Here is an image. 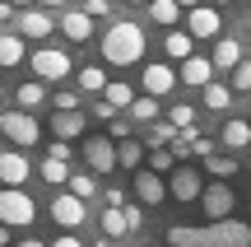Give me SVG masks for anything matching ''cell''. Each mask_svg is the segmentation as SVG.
Listing matches in <instances>:
<instances>
[{
    "instance_id": "cell-1",
    "label": "cell",
    "mask_w": 251,
    "mask_h": 247,
    "mask_svg": "<svg viewBox=\"0 0 251 247\" xmlns=\"http://www.w3.org/2000/svg\"><path fill=\"white\" fill-rule=\"evenodd\" d=\"M168 247H251V224L242 220H209L205 229L168 224Z\"/></svg>"
},
{
    "instance_id": "cell-2",
    "label": "cell",
    "mask_w": 251,
    "mask_h": 247,
    "mask_svg": "<svg viewBox=\"0 0 251 247\" xmlns=\"http://www.w3.org/2000/svg\"><path fill=\"white\" fill-rule=\"evenodd\" d=\"M144 47H149V37H144V28L135 24V19H117V24L102 33V61L107 65H135L144 56Z\"/></svg>"
},
{
    "instance_id": "cell-3",
    "label": "cell",
    "mask_w": 251,
    "mask_h": 247,
    "mask_svg": "<svg viewBox=\"0 0 251 247\" xmlns=\"http://www.w3.org/2000/svg\"><path fill=\"white\" fill-rule=\"evenodd\" d=\"M33 220H37L33 196H28L24 187H5V192H0V224H9V229H28Z\"/></svg>"
},
{
    "instance_id": "cell-4",
    "label": "cell",
    "mask_w": 251,
    "mask_h": 247,
    "mask_svg": "<svg viewBox=\"0 0 251 247\" xmlns=\"http://www.w3.org/2000/svg\"><path fill=\"white\" fill-rule=\"evenodd\" d=\"M0 136H5V140H14L19 149H33L37 140H42V126H37V117H33V112L14 108V112H5V117H0Z\"/></svg>"
},
{
    "instance_id": "cell-5",
    "label": "cell",
    "mask_w": 251,
    "mask_h": 247,
    "mask_svg": "<svg viewBox=\"0 0 251 247\" xmlns=\"http://www.w3.org/2000/svg\"><path fill=\"white\" fill-rule=\"evenodd\" d=\"M79 154H84V164H89L93 177H107L112 168H117V140L112 136H89L79 145Z\"/></svg>"
},
{
    "instance_id": "cell-6",
    "label": "cell",
    "mask_w": 251,
    "mask_h": 247,
    "mask_svg": "<svg viewBox=\"0 0 251 247\" xmlns=\"http://www.w3.org/2000/svg\"><path fill=\"white\" fill-rule=\"evenodd\" d=\"M14 33L19 37H33V42H47V37L56 33V14H51V9H42V5L19 9V14H14Z\"/></svg>"
},
{
    "instance_id": "cell-7",
    "label": "cell",
    "mask_w": 251,
    "mask_h": 247,
    "mask_svg": "<svg viewBox=\"0 0 251 247\" xmlns=\"http://www.w3.org/2000/svg\"><path fill=\"white\" fill-rule=\"evenodd\" d=\"M200 210H205V220H228L233 215V205H237V196H233V187L224 182V177H214V182L200 192Z\"/></svg>"
},
{
    "instance_id": "cell-8",
    "label": "cell",
    "mask_w": 251,
    "mask_h": 247,
    "mask_svg": "<svg viewBox=\"0 0 251 247\" xmlns=\"http://www.w3.org/2000/svg\"><path fill=\"white\" fill-rule=\"evenodd\" d=\"M219 28H224V14H219L214 5H205V0H200V5L186 9V33L196 37V42H214Z\"/></svg>"
},
{
    "instance_id": "cell-9",
    "label": "cell",
    "mask_w": 251,
    "mask_h": 247,
    "mask_svg": "<svg viewBox=\"0 0 251 247\" xmlns=\"http://www.w3.org/2000/svg\"><path fill=\"white\" fill-rule=\"evenodd\" d=\"M70 75V52H61V47H42V52H33V80L42 84H56Z\"/></svg>"
},
{
    "instance_id": "cell-10",
    "label": "cell",
    "mask_w": 251,
    "mask_h": 247,
    "mask_svg": "<svg viewBox=\"0 0 251 247\" xmlns=\"http://www.w3.org/2000/svg\"><path fill=\"white\" fill-rule=\"evenodd\" d=\"M51 220L61 224V229H79V224L89 220V201H79L75 192H56L51 196Z\"/></svg>"
},
{
    "instance_id": "cell-11",
    "label": "cell",
    "mask_w": 251,
    "mask_h": 247,
    "mask_svg": "<svg viewBox=\"0 0 251 247\" xmlns=\"http://www.w3.org/2000/svg\"><path fill=\"white\" fill-rule=\"evenodd\" d=\"M177 84L181 80H177V70H172V61H149V65H144V75H140V89L153 93V98H168Z\"/></svg>"
},
{
    "instance_id": "cell-12",
    "label": "cell",
    "mask_w": 251,
    "mask_h": 247,
    "mask_svg": "<svg viewBox=\"0 0 251 247\" xmlns=\"http://www.w3.org/2000/svg\"><path fill=\"white\" fill-rule=\"evenodd\" d=\"M200 192H205V177H200L196 168H172L168 173V196L172 201L191 205V201H200Z\"/></svg>"
},
{
    "instance_id": "cell-13",
    "label": "cell",
    "mask_w": 251,
    "mask_h": 247,
    "mask_svg": "<svg viewBox=\"0 0 251 247\" xmlns=\"http://www.w3.org/2000/svg\"><path fill=\"white\" fill-rule=\"evenodd\" d=\"M56 28H61V37H70V42H89L93 37V19L84 14V5H65L61 14H56Z\"/></svg>"
},
{
    "instance_id": "cell-14",
    "label": "cell",
    "mask_w": 251,
    "mask_h": 247,
    "mask_svg": "<svg viewBox=\"0 0 251 247\" xmlns=\"http://www.w3.org/2000/svg\"><path fill=\"white\" fill-rule=\"evenodd\" d=\"M135 201L140 205H163L168 201V182L153 168H135Z\"/></svg>"
},
{
    "instance_id": "cell-15",
    "label": "cell",
    "mask_w": 251,
    "mask_h": 247,
    "mask_svg": "<svg viewBox=\"0 0 251 247\" xmlns=\"http://www.w3.org/2000/svg\"><path fill=\"white\" fill-rule=\"evenodd\" d=\"M28 173H33V164H28L24 149H0V182L5 187H24Z\"/></svg>"
},
{
    "instance_id": "cell-16",
    "label": "cell",
    "mask_w": 251,
    "mask_h": 247,
    "mask_svg": "<svg viewBox=\"0 0 251 247\" xmlns=\"http://www.w3.org/2000/svg\"><path fill=\"white\" fill-rule=\"evenodd\" d=\"M177 80H181V84H191V89H205V84L214 80V61H209V56H200V52H191L186 61H181Z\"/></svg>"
},
{
    "instance_id": "cell-17",
    "label": "cell",
    "mask_w": 251,
    "mask_h": 247,
    "mask_svg": "<svg viewBox=\"0 0 251 247\" xmlns=\"http://www.w3.org/2000/svg\"><path fill=\"white\" fill-rule=\"evenodd\" d=\"M209 61H214V70H233V65L242 61V42H237V37H214Z\"/></svg>"
},
{
    "instance_id": "cell-18",
    "label": "cell",
    "mask_w": 251,
    "mask_h": 247,
    "mask_svg": "<svg viewBox=\"0 0 251 247\" xmlns=\"http://www.w3.org/2000/svg\"><path fill=\"white\" fill-rule=\"evenodd\" d=\"M84 126H89V121H84V112H79V108H75V112H56V117H51L56 140H79V136H84Z\"/></svg>"
},
{
    "instance_id": "cell-19",
    "label": "cell",
    "mask_w": 251,
    "mask_h": 247,
    "mask_svg": "<svg viewBox=\"0 0 251 247\" xmlns=\"http://www.w3.org/2000/svg\"><path fill=\"white\" fill-rule=\"evenodd\" d=\"M224 145L228 149H247L251 145V117H228L224 121Z\"/></svg>"
},
{
    "instance_id": "cell-20",
    "label": "cell",
    "mask_w": 251,
    "mask_h": 247,
    "mask_svg": "<svg viewBox=\"0 0 251 247\" xmlns=\"http://www.w3.org/2000/svg\"><path fill=\"white\" fill-rule=\"evenodd\" d=\"M163 52H168L172 61H186V56L196 52V37H191L186 28H168V42H163Z\"/></svg>"
},
{
    "instance_id": "cell-21",
    "label": "cell",
    "mask_w": 251,
    "mask_h": 247,
    "mask_svg": "<svg viewBox=\"0 0 251 247\" xmlns=\"http://www.w3.org/2000/svg\"><path fill=\"white\" fill-rule=\"evenodd\" d=\"M144 9H149V19H153V24H163V28H172L181 14H186V9H181L177 0H149Z\"/></svg>"
},
{
    "instance_id": "cell-22",
    "label": "cell",
    "mask_w": 251,
    "mask_h": 247,
    "mask_svg": "<svg viewBox=\"0 0 251 247\" xmlns=\"http://www.w3.org/2000/svg\"><path fill=\"white\" fill-rule=\"evenodd\" d=\"M200 93H205V108H209V112H228V108H233V89L219 84V80H209Z\"/></svg>"
},
{
    "instance_id": "cell-23",
    "label": "cell",
    "mask_w": 251,
    "mask_h": 247,
    "mask_svg": "<svg viewBox=\"0 0 251 247\" xmlns=\"http://www.w3.org/2000/svg\"><path fill=\"white\" fill-rule=\"evenodd\" d=\"M135 164H144V145L135 136L117 140V168H130V173H135Z\"/></svg>"
},
{
    "instance_id": "cell-24",
    "label": "cell",
    "mask_w": 251,
    "mask_h": 247,
    "mask_svg": "<svg viewBox=\"0 0 251 247\" xmlns=\"http://www.w3.org/2000/svg\"><path fill=\"white\" fill-rule=\"evenodd\" d=\"M126 117H130V121H144V126L158 121V98H153V93H140V98L126 108Z\"/></svg>"
},
{
    "instance_id": "cell-25",
    "label": "cell",
    "mask_w": 251,
    "mask_h": 247,
    "mask_svg": "<svg viewBox=\"0 0 251 247\" xmlns=\"http://www.w3.org/2000/svg\"><path fill=\"white\" fill-rule=\"evenodd\" d=\"M98 229H102V238H121V233H130V229H126L121 205H107V210L98 215Z\"/></svg>"
},
{
    "instance_id": "cell-26",
    "label": "cell",
    "mask_w": 251,
    "mask_h": 247,
    "mask_svg": "<svg viewBox=\"0 0 251 247\" xmlns=\"http://www.w3.org/2000/svg\"><path fill=\"white\" fill-rule=\"evenodd\" d=\"M75 80H79V89L93 93V98H102V89H107V75H102V65H84Z\"/></svg>"
},
{
    "instance_id": "cell-27",
    "label": "cell",
    "mask_w": 251,
    "mask_h": 247,
    "mask_svg": "<svg viewBox=\"0 0 251 247\" xmlns=\"http://www.w3.org/2000/svg\"><path fill=\"white\" fill-rule=\"evenodd\" d=\"M14 98H19V108H24V112H33L37 103L47 98V84L42 80H28V84H19V89H14Z\"/></svg>"
},
{
    "instance_id": "cell-28",
    "label": "cell",
    "mask_w": 251,
    "mask_h": 247,
    "mask_svg": "<svg viewBox=\"0 0 251 247\" xmlns=\"http://www.w3.org/2000/svg\"><path fill=\"white\" fill-rule=\"evenodd\" d=\"M19 61H24V37L0 33V65H19Z\"/></svg>"
},
{
    "instance_id": "cell-29",
    "label": "cell",
    "mask_w": 251,
    "mask_h": 247,
    "mask_svg": "<svg viewBox=\"0 0 251 247\" xmlns=\"http://www.w3.org/2000/svg\"><path fill=\"white\" fill-rule=\"evenodd\" d=\"M42 177H47L51 187L70 182V159H51V154H47V159H42Z\"/></svg>"
},
{
    "instance_id": "cell-30",
    "label": "cell",
    "mask_w": 251,
    "mask_h": 247,
    "mask_svg": "<svg viewBox=\"0 0 251 247\" xmlns=\"http://www.w3.org/2000/svg\"><path fill=\"white\" fill-rule=\"evenodd\" d=\"M102 98H107L112 108H121V112H126V108L135 103V89H130V84H121V80H117V84L107 80V89H102Z\"/></svg>"
},
{
    "instance_id": "cell-31",
    "label": "cell",
    "mask_w": 251,
    "mask_h": 247,
    "mask_svg": "<svg viewBox=\"0 0 251 247\" xmlns=\"http://www.w3.org/2000/svg\"><path fill=\"white\" fill-rule=\"evenodd\" d=\"M172 136H177V126H172V121H149V136H144V145H149V149L172 145Z\"/></svg>"
},
{
    "instance_id": "cell-32",
    "label": "cell",
    "mask_w": 251,
    "mask_h": 247,
    "mask_svg": "<svg viewBox=\"0 0 251 247\" xmlns=\"http://www.w3.org/2000/svg\"><path fill=\"white\" fill-rule=\"evenodd\" d=\"M70 192L79 196V201H93V196H98V177L93 173H70Z\"/></svg>"
},
{
    "instance_id": "cell-33",
    "label": "cell",
    "mask_w": 251,
    "mask_h": 247,
    "mask_svg": "<svg viewBox=\"0 0 251 247\" xmlns=\"http://www.w3.org/2000/svg\"><path fill=\"white\" fill-rule=\"evenodd\" d=\"M205 168H209L214 177H224V182H228V177L237 173V159H233V154H209V159H205Z\"/></svg>"
},
{
    "instance_id": "cell-34",
    "label": "cell",
    "mask_w": 251,
    "mask_h": 247,
    "mask_svg": "<svg viewBox=\"0 0 251 247\" xmlns=\"http://www.w3.org/2000/svg\"><path fill=\"white\" fill-rule=\"evenodd\" d=\"M168 121H172V126H177V131H196V112H191L186 103H172Z\"/></svg>"
},
{
    "instance_id": "cell-35",
    "label": "cell",
    "mask_w": 251,
    "mask_h": 247,
    "mask_svg": "<svg viewBox=\"0 0 251 247\" xmlns=\"http://www.w3.org/2000/svg\"><path fill=\"white\" fill-rule=\"evenodd\" d=\"M228 89H233V93H247L251 89V61H237L233 65V84H228Z\"/></svg>"
},
{
    "instance_id": "cell-36",
    "label": "cell",
    "mask_w": 251,
    "mask_h": 247,
    "mask_svg": "<svg viewBox=\"0 0 251 247\" xmlns=\"http://www.w3.org/2000/svg\"><path fill=\"white\" fill-rule=\"evenodd\" d=\"M149 168H153V173H172V149L168 145L149 149Z\"/></svg>"
},
{
    "instance_id": "cell-37",
    "label": "cell",
    "mask_w": 251,
    "mask_h": 247,
    "mask_svg": "<svg viewBox=\"0 0 251 247\" xmlns=\"http://www.w3.org/2000/svg\"><path fill=\"white\" fill-rule=\"evenodd\" d=\"M79 5H84V14H89L93 24H98V19H107V14H112V0H79Z\"/></svg>"
},
{
    "instance_id": "cell-38",
    "label": "cell",
    "mask_w": 251,
    "mask_h": 247,
    "mask_svg": "<svg viewBox=\"0 0 251 247\" xmlns=\"http://www.w3.org/2000/svg\"><path fill=\"white\" fill-rule=\"evenodd\" d=\"M121 215H126V229H130V233H140V229H144V210H140V205L126 201V205H121Z\"/></svg>"
},
{
    "instance_id": "cell-39",
    "label": "cell",
    "mask_w": 251,
    "mask_h": 247,
    "mask_svg": "<svg viewBox=\"0 0 251 247\" xmlns=\"http://www.w3.org/2000/svg\"><path fill=\"white\" fill-rule=\"evenodd\" d=\"M51 103H56V112H75V108H79V89H61Z\"/></svg>"
},
{
    "instance_id": "cell-40",
    "label": "cell",
    "mask_w": 251,
    "mask_h": 247,
    "mask_svg": "<svg viewBox=\"0 0 251 247\" xmlns=\"http://www.w3.org/2000/svg\"><path fill=\"white\" fill-rule=\"evenodd\" d=\"M93 117H98V121H117V117H121V108H112L107 98H93Z\"/></svg>"
},
{
    "instance_id": "cell-41",
    "label": "cell",
    "mask_w": 251,
    "mask_h": 247,
    "mask_svg": "<svg viewBox=\"0 0 251 247\" xmlns=\"http://www.w3.org/2000/svg\"><path fill=\"white\" fill-rule=\"evenodd\" d=\"M191 154H200V159H209V154H214V140H205V136H196V140H191Z\"/></svg>"
},
{
    "instance_id": "cell-42",
    "label": "cell",
    "mask_w": 251,
    "mask_h": 247,
    "mask_svg": "<svg viewBox=\"0 0 251 247\" xmlns=\"http://www.w3.org/2000/svg\"><path fill=\"white\" fill-rule=\"evenodd\" d=\"M47 154H51V159H70L75 149H70V140H51V145H47Z\"/></svg>"
},
{
    "instance_id": "cell-43",
    "label": "cell",
    "mask_w": 251,
    "mask_h": 247,
    "mask_svg": "<svg viewBox=\"0 0 251 247\" xmlns=\"http://www.w3.org/2000/svg\"><path fill=\"white\" fill-rule=\"evenodd\" d=\"M130 131H135V121H121V117L112 121V140H126V136H130Z\"/></svg>"
},
{
    "instance_id": "cell-44",
    "label": "cell",
    "mask_w": 251,
    "mask_h": 247,
    "mask_svg": "<svg viewBox=\"0 0 251 247\" xmlns=\"http://www.w3.org/2000/svg\"><path fill=\"white\" fill-rule=\"evenodd\" d=\"M102 201H107V205H126V192H121V187H107V192H102Z\"/></svg>"
},
{
    "instance_id": "cell-45",
    "label": "cell",
    "mask_w": 251,
    "mask_h": 247,
    "mask_svg": "<svg viewBox=\"0 0 251 247\" xmlns=\"http://www.w3.org/2000/svg\"><path fill=\"white\" fill-rule=\"evenodd\" d=\"M14 14H19V9L9 5V0H0V24H14Z\"/></svg>"
},
{
    "instance_id": "cell-46",
    "label": "cell",
    "mask_w": 251,
    "mask_h": 247,
    "mask_svg": "<svg viewBox=\"0 0 251 247\" xmlns=\"http://www.w3.org/2000/svg\"><path fill=\"white\" fill-rule=\"evenodd\" d=\"M37 5H42V9H51V14H56V9H65L70 0H37Z\"/></svg>"
},
{
    "instance_id": "cell-47",
    "label": "cell",
    "mask_w": 251,
    "mask_h": 247,
    "mask_svg": "<svg viewBox=\"0 0 251 247\" xmlns=\"http://www.w3.org/2000/svg\"><path fill=\"white\" fill-rule=\"evenodd\" d=\"M51 247H84V243H79V238H56Z\"/></svg>"
},
{
    "instance_id": "cell-48",
    "label": "cell",
    "mask_w": 251,
    "mask_h": 247,
    "mask_svg": "<svg viewBox=\"0 0 251 247\" xmlns=\"http://www.w3.org/2000/svg\"><path fill=\"white\" fill-rule=\"evenodd\" d=\"M9 5H14V9H33L37 0H9Z\"/></svg>"
},
{
    "instance_id": "cell-49",
    "label": "cell",
    "mask_w": 251,
    "mask_h": 247,
    "mask_svg": "<svg viewBox=\"0 0 251 247\" xmlns=\"http://www.w3.org/2000/svg\"><path fill=\"white\" fill-rule=\"evenodd\" d=\"M9 243V224H0V247H5Z\"/></svg>"
},
{
    "instance_id": "cell-50",
    "label": "cell",
    "mask_w": 251,
    "mask_h": 247,
    "mask_svg": "<svg viewBox=\"0 0 251 247\" xmlns=\"http://www.w3.org/2000/svg\"><path fill=\"white\" fill-rule=\"evenodd\" d=\"M19 247H42V243H37V238H24V243H19Z\"/></svg>"
},
{
    "instance_id": "cell-51",
    "label": "cell",
    "mask_w": 251,
    "mask_h": 247,
    "mask_svg": "<svg viewBox=\"0 0 251 247\" xmlns=\"http://www.w3.org/2000/svg\"><path fill=\"white\" fill-rule=\"evenodd\" d=\"M177 5H181V9H191V5H200V0H177Z\"/></svg>"
},
{
    "instance_id": "cell-52",
    "label": "cell",
    "mask_w": 251,
    "mask_h": 247,
    "mask_svg": "<svg viewBox=\"0 0 251 247\" xmlns=\"http://www.w3.org/2000/svg\"><path fill=\"white\" fill-rule=\"evenodd\" d=\"M93 247H112V243H107V238H98V243H93Z\"/></svg>"
},
{
    "instance_id": "cell-53",
    "label": "cell",
    "mask_w": 251,
    "mask_h": 247,
    "mask_svg": "<svg viewBox=\"0 0 251 247\" xmlns=\"http://www.w3.org/2000/svg\"><path fill=\"white\" fill-rule=\"evenodd\" d=\"M130 5H149V0H130Z\"/></svg>"
},
{
    "instance_id": "cell-54",
    "label": "cell",
    "mask_w": 251,
    "mask_h": 247,
    "mask_svg": "<svg viewBox=\"0 0 251 247\" xmlns=\"http://www.w3.org/2000/svg\"><path fill=\"white\" fill-rule=\"evenodd\" d=\"M247 47H251V28H247Z\"/></svg>"
},
{
    "instance_id": "cell-55",
    "label": "cell",
    "mask_w": 251,
    "mask_h": 247,
    "mask_svg": "<svg viewBox=\"0 0 251 247\" xmlns=\"http://www.w3.org/2000/svg\"><path fill=\"white\" fill-rule=\"evenodd\" d=\"M214 5H228V0H214Z\"/></svg>"
},
{
    "instance_id": "cell-56",
    "label": "cell",
    "mask_w": 251,
    "mask_h": 247,
    "mask_svg": "<svg viewBox=\"0 0 251 247\" xmlns=\"http://www.w3.org/2000/svg\"><path fill=\"white\" fill-rule=\"evenodd\" d=\"M0 145H5V136H0Z\"/></svg>"
},
{
    "instance_id": "cell-57",
    "label": "cell",
    "mask_w": 251,
    "mask_h": 247,
    "mask_svg": "<svg viewBox=\"0 0 251 247\" xmlns=\"http://www.w3.org/2000/svg\"><path fill=\"white\" fill-rule=\"evenodd\" d=\"M0 93H5V84H0Z\"/></svg>"
},
{
    "instance_id": "cell-58",
    "label": "cell",
    "mask_w": 251,
    "mask_h": 247,
    "mask_svg": "<svg viewBox=\"0 0 251 247\" xmlns=\"http://www.w3.org/2000/svg\"><path fill=\"white\" fill-rule=\"evenodd\" d=\"M144 247H149V243H144Z\"/></svg>"
}]
</instances>
